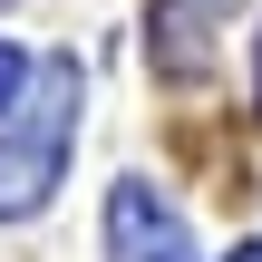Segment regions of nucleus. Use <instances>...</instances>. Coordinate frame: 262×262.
<instances>
[{
	"label": "nucleus",
	"mask_w": 262,
	"mask_h": 262,
	"mask_svg": "<svg viewBox=\"0 0 262 262\" xmlns=\"http://www.w3.org/2000/svg\"><path fill=\"white\" fill-rule=\"evenodd\" d=\"M10 97H19V49L0 39V107H10Z\"/></svg>",
	"instance_id": "7ed1b4c3"
},
{
	"label": "nucleus",
	"mask_w": 262,
	"mask_h": 262,
	"mask_svg": "<svg viewBox=\"0 0 262 262\" xmlns=\"http://www.w3.org/2000/svg\"><path fill=\"white\" fill-rule=\"evenodd\" d=\"M233 262H262V243H243V253H233Z\"/></svg>",
	"instance_id": "20e7f679"
},
{
	"label": "nucleus",
	"mask_w": 262,
	"mask_h": 262,
	"mask_svg": "<svg viewBox=\"0 0 262 262\" xmlns=\"http://www.w3.org/2000/svg\"><path fill=\"white\" fill-rule=\"evenodd\" d=\"M107 243H117V262H194L175 204L146 194V185H117V194H107Z\"/></svg>",
	"instance_id": "f03ea898"
},
{
	"label": "nucleus",
	"mask_w": 262,
	"mask_h": 262,
	"mask_svg": "<svg viewBox=\"0 0 262 262\" xmlns=\"http://www.w3.org/2000/svg\"><path fill=\"white\" fill-rule=\"evenodd\" d=\"M68 97H78V68L49 58V68H39L29 126L0 136V214H39V204H49V185H58V165H68V117H78Z\"/></svg>",
	"instance_id": "f257e3e1"
}]
</instances>
